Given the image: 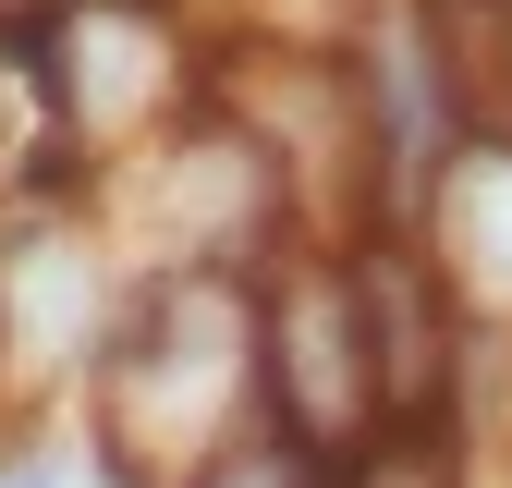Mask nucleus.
Here are the masks:
<instances>
[{
  "instance_id": "8",
  "label": "nucleus",
  "mask_w": 512,
  "mask_h": 488,
  "mask_svg": "<svg viewBox=\"0 0 512 488\" xmlns=\"http://www.w3.org/2000/svg\"><path fill=\"white\" fill-rule=\"evenodd\" d=\"M0 488H110L86 452H0Z\"/></svg>"
},
{
  "instance_id": "3",
  "label": "nucleus",
  "mask_w": 512,
  "mask_h": 488,
  "mask_svg": "<svg viewBox=\"0 0 512 488\" xmlns=\"http://www.w3.org/2000/svg\"><path fill=\"white\" fill-rule=\"evenodd\" d=\"M342 257H354L366 354H378V415H391V427H464L488 330L464 318V293H452V269L427 257V232L415 220H366V232H342Z\"/></svg>"
},
{
  "instance_id": "7",
  "label": "nucleus",
  "mask_w": 512,
  "mask_h": 488,
  "mask_svg": "<svg viewBox=\"0 0 512 488\" xmlns=\"http://www.w3.org/2000/svg\"><path fill=\"white\" fill-rule=\"evenodd\" d=\"M427 13L439 25H452L476 61H488V74H500V61H512V0H427Z\"/></svg>"
},
{
  "instance_id": "10",
  "label": "nucleus",
  "mask_w": 512,
  "mask_h": 488,
  "mask_svg": "<svg viewBox=\"0 0 512 488\" xmlns=\"http://www.w3.org/2000/svg\"><path fill=\"white\" fill-rule=\"evenodd\" d=\"M0 13H37V0H0Z\"/></svg>"
},
{
  "instance_id": "9",
  "label": "nucleus",
  "mask_w": 512,
  "mask_h": 488,
  "mask_svg": "<svg viewBox=\"0 0 512 488\" xmlns=\"http://www.w3.org/2000/svg\"><path fill=\"white\" fill-rule=\"evenodd\" d=\"M488 110H500V122H512V61H500V74H488Z\"/></svg>"
},
{
  "instance_id": "2",
  "label": "nucleus",
  "mask_w": 512,
  "mask_h": 488,
  "mask_svg": "<svg viewBox=\"0 0 512 488\" xmlns=\"http://www.w3.org/2000/svg\"><path fill=\"white\" fill-rule=\"evenodd\" d=\"M256 403H269L305 452H354L378 440V354H366V305H354V257L342 244L293 232L256 269Z\"/></svg>"
},
{
  "instance_id": "1",
  "label": "nucleus",
  "mask_w": 512,
  "mask_h": 488,
  "mask_svg": "<svg viewBox=\"0 0 512 488\" xmlns=\"http://www.w3.org/2000/svg\"><path fill=\"white\" fill-rule=\"evenodd\" d=\"M86 464L110 488H171L256 415V269H135L86 354Z\"/></svg>"
},
{
  "instance_id": "6",
  "label": "nucleus",
  "mask_w": 512,
  "mask_h": 488,
  "mask_svg": "<svg viewBox=\"0 0 512 488\" xmlns=\"http://www.w3.org/2000/svg\"><path fill=\"white\" fill-rule=\"evenodd\" d=\"M171 488H330V452H305L293 427H281L269 403H256V415L232 427V440H220V452H196Z\"/></svg>"
},
{
  "instance_id": "5",
  "label": "nucleus",
  "mask_w": 512,
  "mask_h": 488,
  "mask_svg": "<svg viewBox=\"0 0 512 488\" xmlns=\"http://www.w3.org/2000/svg\"><path fill=\"white\" fill-rule=\"evenodd\" d=\"M330 488H476V440L464 427H378L330 464Z\"/></svg>"
},
{
  "instance_id": "4",
  "label": "nucleus",
  "mask_w": 512,
  "mask_h": 488,
  "mask_svg": "<svg viewBox=\"0 0 512 488\" xmlns=\"http://www.w3.org/2000/svg\"><path fill=\"white\" fill-rule=\"evenodd\" d=\"M415 232H427V257L452 269L464 318L512 342V122H500V110L439 159V183L415 196Z\"/></svg>"
}]
</instances>
